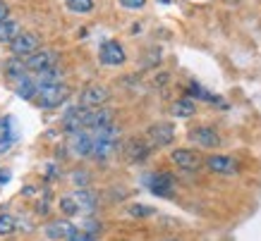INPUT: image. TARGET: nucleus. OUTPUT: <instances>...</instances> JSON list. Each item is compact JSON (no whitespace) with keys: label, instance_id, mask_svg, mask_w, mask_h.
I'll return each instance as SVG.
<instances>
[{"label":"nucleus","instance_id":"nucleus-28","mask_svg":"<svg viewBox=\"0 0 261 241\" xmlns=\"http://www.w3.org/2000/svg\"><path fill=\"white\" fill-rule=\"evenodd\" d=\"M0 19H8V5L0 0Z\"/></svg>","mask_w":261,"mask_h":241},{"label":"nucleus","instance_id":"nucleus-6","mask_svg":"<svg viewBox=\"0 0 261 241\" xmlns=\"http://www.w3.org/2000/svg\"><path fill=\"white\" fill-rule=\"evenodd\" d=\"M89 119H91V108H82V105H77V108H72L65 112L63 117V127L65 132H80V129H87L89 127Z\"/></svg>","mask_w":261,"mask_h":241},{"label":"nucleus","instance_id":"nucleus-30","mask_svg":"<svg viewBox=\"0 0 261 241\" xmlns=\"http://www.w3.org/2000/svg\"><path fill=\"white\" fill-rule=\"evenodd\" d=\"M70 241H94L91 236H87V234H77L74 239H70Z\"/></svg>","mask_w":261,"mask_h":241},{"label":"nucleus","instance_id":"nucleus-5","mask_svg":"<svg viewBox=\"0 0 261 241\" xmlns=\"http://www.w3.org/2000/svg\"><path fill=\"white\" fill-rule=\"evenodd\" d=\"M98 60H101L106 67H120V65H125V60H127L125 48L120 46L118 41H106V43H101Z\"/></svg>","mask_w":261,"mask_h":241},{"label":"nucleus","instance_id":"nucleus-8","mask_svg":"<svg viewBox=\"0 0 261 241\" xmlns=\"http://www.w3.org/2000/svg\"><path fill=\"white\" fill-rule=\"evenodd\" d=\"M111 98V91L101 84H89L80 96V105L82 108H101L103 103Z\"/></svg>","mask_w":261,"mask_h":241},{"label":"nucleus","instance_id":"nucleus-29","mask_svg":"<svg viewBox=\"0 0 261 241\" xmlns=\"http://www.w3.org/2000/svg\"><path fill=\"white\" fill-rule=\"evenodd\" d=\"M10 182V172L5 170V172H0V184H8Z\"/></svg>","mask_w":261,"mask_h":241},{"label":"nucleus","instance_id":"nucleus-9","mask_svg":"<svg viewBox=\"0 0 261 241\" xmlns=\"http://www.w3.org/2000/svg\"><path fill=\"white\" fill-rule=\"evenodd\" d=\"M24 65H27V70H32V72L56 70L58 67V53H53V50H43V48H41L39 53L29 55V57L24 60Z\"/></svg>","mask_w":261,"mask_h":241},{"label":"nucleus","instance_id":"nucleus-2","mask_svg":"<svg viewBox=\"0 0 261 241\" xmlns=\"http://www.w3.org/2000/svg\"><path fill=\"white\" fill-rule=\"evenodd\" d=\"M118 146V129L115 127H101L94 129V148H91V156H96L98 160H108L111 153Z\"/></svg>","mask_w":261,"mask_h":241},{"label":"nucleus","instance_id":"nucleus-22","mask_svg":"<svg viewBox=\"0 0 261 241\" xmlns=\"http://www.w3.org/2000/svg\"><path fill=\"white\" fill-rule=\"evenodd\" d=\"M67 8L77 15H89L94 10V0H67Z\"/></svg>","mask_w":261,"mask_h":241},{"label":"nucleus","instance_id":"nucleus-18","mask_svg":"<svg viewBox=\"0 0 261 241\" xmlns=\"http://www.w3.org/2000/svg\"><path fill=\"white\" fill-rule=\"evenodd\" d=\"M149 150H151V146H146L144 141L132 139L129 143H127V158H129L132 163H139V160H144V158L149 156Z\"/></svg>","mask_w":261,"mask_h":241},{"label":"nucleus","instance_id":"nucleus-12","mask_svg":"<svg viewBox=\"0 0 261 241\" xmlns=\"http://www.w3.org/2000/svg\"><path fill=\"white\" fill-rule=\"evenodd\" d=\"M173 187H175V179H173V174H168V172L153 174V177L149 179L151 194L161 196V198H168V196H173Z\"/></svg>","mask_w":261,"mask_h":241},{"label":"nucleus","instance_id":"nucleus-16","mask_svg":"<svg viewBox=\"0 0 261 241\" xmlns=\"http://www.w3.org/2000/svg\"><path fill=\"white\" fill-rule=\"evenodd\" d=\"M190 139L201 148H216L221 143V136L214 132V129H208V127H199V129H192Z\"/></svg>","mask_w":261,"mask_h":241},{"label":"nucleus","instance_id":"nucleus-25","mask_svg":"<svg viewBox=\"0 0 261 241\" xmlns=\"http://www.w3.org/2000/svg\"><path fill=\"white\" fill-rule=\"evenodd\" d=\"M120 5L125 10H142L146 5V0H120Z\"/></svg>","mask_w":261,"mask_h":241},{"label":"nucleus","instance_id":"nucleus-13","mask_svg":"<svg viewBox=\"0 0 261 241\" xmlns=\"http://www.w3.org/2000/svg\"><path fill=\"white\" fill-rule=\"evenodd\" d=\"M170 160H173L180 170H197L199 165H201V158H199L194 150H190V148H177V150H173Z\"/></svg>","mask_w":261,"mask_h":241},{"label":"nucleus","instance_id":"nucleus-7","mask_svg":"<svg viewBox=\"0 0 261 241\" xmlns=\"http://www.w3.org/2000/svg\"><path fill=\"white\" fill-rule=\"evenodd\" d=\"M43 232H46L48 239H53V241H63V239L70 241L77 236V227L72 225L70 220L58 218V220H50V222L43 227Z\"/></svg>","mask_w":261,"mask_h":241},{"label":"nucleus","instance_id":"nucleus-24","mask_svg":"<svg viewBox=\"0 0 261 241\" xmlns=\"http://www.w3.org/2000/svg\"><path fill=\"white\" fill-rule=\"evenodd\" d=\"M24 70H27V65L22 63V57H12V60H8V65H5V72L12 74V77H22Z\"/></svg>","mask_w":261,"mask_h":241},{"label":"nucleus","instance_id":"nucleus-15","mask_svg":"<svg viewBox=\"0 0 261 241\" xmlns=\"http://www.w3.org/2000/svg\"><path fill=\"white\" fill-rule=\"evenodd\" d=\"M15 91L17 96H22L24 101H36L39 96V86H36V79L29 77V74H22V77L15 79Z\"/></svg>","mask_w":261,"mask_h":241},{"label":"nucleus","instance_id":"nucleus-1","mask_svg":"<svg viewBox=\"0 0 261 241\" xmlns=\"http://www.w3.org/2000/svg\"><path fill=\"white\" fill-rule=\"evenodd\" d=\"M96 208V196L91 191H74L72 196H63L60 198V210L65 215H80V213H91Z\"/></svg>","mask_w":261,"mask_h":241},{"label":"nucleus","instance_id":"nucleus-14","mask_svg":"<svg viewBox=\"0 0 261 241\" xmlns=\"http://www.w3.org/2000/svg\"><path fill=\"white\" fill-rule=\"evenodd\" d=\"M204 163L208 170L218 172V174H232V172H238V163H235V158H230V156H208Z\"/></svg>","mask_w":261,"mask_h":241},{"label":"nucleus","instance_id":"nucleus-21","mask_svg":"<svg viewBox=\"0 0 261 241\" xmlns=\"http://www.w3.org/2000/svg\"><path fill=\"white\" fill-rule=\"evenodd\" d=\"M19 34V24L15 19H0V41H12Z\"/></svg>","mask_w":261,"mask_h":241},{"label":"nucleus","instance_id":"nucleus-11","mask_svg":"<svg viewBox=\"0 0 261 241\" xmlns=\"http://www.w3.org/2000/svg\"><path fill=\"white\" fill-rule=\"evenodd\" d=\"M146 136H149V141L153 146H168L175 139V127L170 122H156V125L149 127Z\"/></svg>","mask_w":261,"mask_h":241},{"label":"nucleus","instance_id":"nucleus-23","mask_svg":"<svg viewBox=\"0 0 261 241\" xmlns=\"http://www.w3.org/2000/svg\"><path fill=\"white\" fill-rule=\"evenodd\" d=\"M17 229V222L12 215H8V213H3L0 215V236H8V234H12Z\"/></svg>","mask_w":261,"mask_h":241},{"label":"nucleus","instance_id":"nucleus-3","mask_svg":"<svg viewBox=\"0 0 261 241\" xmlns=\"http://www.w3.org/2000/svg\"><path fill=\"white\" fill-rule=\"evenodd\" d=\"M70 96V86L67 84H50V86H43L39 88V96H36V105L43 110H50V108H58L60 103L67 101Z\"/></svg>","mask_w":261,"mask_h":241},{"label":"nucleus","instance_id":"nucleus-10","mask_svg":"<svg viewBox=\"0 0 261 241\" xmlns=\"http://www.w3.org/2000/svg\"><path fill=\"white\" fill-rule=\"evenodd\" d=\"M70 150L74 156H91V148H94V134L87 132V129H80V132L70 134Z\"/></svg>","mask_w":261,"mask_h":241},{"label":"nucleus","instance_id":"nucleus-27","mask_svg":"<svg viewBox=\"0 0 261 241\" xmlns=\"http://www.w3.org/2000/svg\"><path fill=\"white\" fill-rule=\"evenodd\" d=\"M129 215H153V208H146V205H135V208H129Z\"/></svg>","mask_w":261,"mask_h":241},{"label":"nucleus","instance_id":"nucleus-4","mask_svg":"<svg viewBox=\"0 0 261 241\" xmlns=\"http://www.w3.org/2000/svg\"><path fill=\"white\" fill-rule=\"evenodd\" d=\"M10 50H12V55L15 57H29V55L39 53L41 50V41L36 34H29V32H19L15 36V39L10 41Z\"/></svg>","mask_w":261,"mask_h":241},{"label":"nucleus","instance_id":"nucleus-20","mask_svg":"<svg viewBox=\"0 0 261 241\" xmlns=\"http://www.w3.org/2000/svg\"><path fill=\"white\" fill-rule=\"evenodd\" d=\"M12 143H15V134L10 119H0V153H8Z\"/></svg>","mask_w":261,"mask_h":241},{"label":"nucleus","instance_id":"nucleus-26","mask_svg":"<svg viewBox=\"0 0 261 241\" xmlns=\"http://www.w3.org/2000/svg\"><path fill=\"white\" fill-rule=\"evenodd\" d=\"M72 182H74L77 187H87V184H89V174H87V172H72Z\"/></svg>","mask_w":261,"mask_h":241},{"label":"nucleus","instance_id":"nucleus-17","mask_svg":"<svg viewBox=\"0 0 261 241\" xmlns=\"http://www.w3.org/2000/svg\"><path fill=\"white\" fill-rule=\"evenodd\" d=\"M187 91H190V96L194 98V101H206V103H211V105H223V108H225V103H223L221 98H218V96L208 94V91H206L204 86H199V84H190V88H187Z\"/></svg>","mask_w":261,"mask_h":241},{"label":"nucleus","instance_id":"nucleus-19","mask_svg":"<svg viewBox=\"0 0 261 241\" xmlns=\"http://www.w3.org/2000/svg\"><path fill=\"white\" fill-rule=\"evenodd\" d=\"M175 117H192L197 112V101L194 98H182V101H175L173 108H170Z\"/></svg>","mask_w":261,"mask_h":241},{"label":"nucleus","instance_id":"nucleus-31","mask_svg":"<svg viewBox=\"0 0 261 241\" xmlns=\"http://www.w3.org/2000/svg\"><path fill=\"white\" fill-rule=\"evenodd\" d=\"M166 241H177V239H166Z\"/></svg>","mask_w":261,"mask_h":241}]
</instances>
